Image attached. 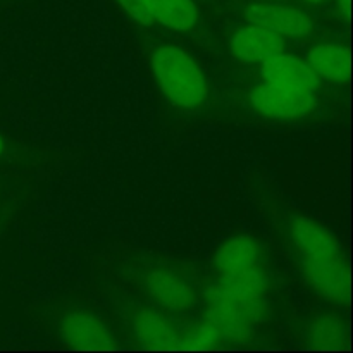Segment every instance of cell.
<instances>
[{"mask_svg":"<svg viewBox=\"0 0 353 353\" xmlns=\"http://www.w3.org/2000/svg\"><path fill=\"white\" fill-rule=\"evenodd\" d=\"M152 71L162 93L174 105L195 109L207 99V79L196 62L185 50L161 47L152 54Z\"/></svg>","mask_w":353,"mask_h":353,"instance_id":"cell-1","label":"cell"},{"mask_svg":"<svg viewBox=\"0 0 353 353\" xmlns=\"http://www.w3.org/2000/svg\"><path fill=\"white\" fill-rule=\"evenodd\" d=\"M219 295H223L228 302L247 314L254 324L261 323L265 314V290H268V278L257 268H248L243 271L223 274V278L212 285Z\"/></svg>","mask_w":353,"mask_h":353,"instance_id":"cell-2","label":"cell"},{"mask_svg":"<svg viewBox=\"0 0 353 353\" xmlns=\"http://www.w3.org/2000/svg\"><path fill=\"white\" fill-rule=\"evenodd\" d=\"M250 102L259 112L268 117L296 119L314 109L316 97L309 90L265 81L264 85H259L252 90Z\"/></svg>","mask_w":353,"mask_h":353,"instance_id":"cell-3","label":"cell"},{"mask_svg":"<svg viewBox=\"0 0 353 353\" xmlns=\"http://www.w3.org/2000/svg\"><path fill=\"white\" fill-rule=\"evenodd\" d=\"M303 271L310 285L331 302L348 299V269L341 255H316L302 257Z\"/></svg>","mask_w":353,"mask_h":353,"instance_id":"cell-4","label":"cell"},{"mask_svg":"<svg viewBox=\"0 0 353 353\" xmlns=\"http://www.w3.org/2000/svg\"><path fill=\"white\" fill-rule=\"evenodd\" d=\"M230 48L240 61L265 62L285 50V40L281 34L268 28L250 24L234 31L230 40Z\"/></svg>","mask_w":353,"mask_h":353,"instance_id":"cell-5","label":"cell"},{"mask_svg":"<svg viewBox=\"0 0 353 353\" xmlns=\"http://www.w3.org/2000/svg\"><path fill=\"white\" fill-rule=\"evenodd\" d=\"M247 19L281 37H305L312 30V23L302 10L288 6H252L247 10Z\"/></svg>","mask_w":353,"mask_h":353,"instance_id":"cell-6","label":"cell"},{"mask_svg":"<svg viewBox=\"0 0 353 353\" xmlns=\"http://www.w3.org/2000/svg\"><path fill=\"white\" fill-rule=\"evenodd\" d=\"M62 340L79 350H110L114 340L109 330L97 317L88 314H71L62 321Z\"/></svg>","mask_w":353,"mask_h":353,"instance_id":"cell-7","label":"cell"},{"mask_svg":"<svg viewBox=\"0 0 353 353\" xmlns=\"http://www.w3.org/2000/svg\"><path fill=\"white\" fill-rule=\"evenodd\" d=\"M207 302H209L207 323L219 331L223 340L240 341L250 334L254 321L233 303L228 302L224 296H221L212 286L207 290Z\"/></svg>","mask_w":353,"mask_h":353,"instance_id":"cell-8","label":"cell"},{"mask_svg":"<svg viewBox=\"0 0 353 353\" xmlns=\"http://www.w3.org/2000/svg\"><path fill=\"white\" fill-rule=\"evenodd\" d=\"M262 76L269 83L296 86V88L316 92L319 88V76L314 72L309 62L288 54H278L268 59L262 65Z\"/></svg>","mask_w":353,"mask_h":353,"instance_id":"cell-9","label":"cell"},{"mask_svg":"<svg viewBox=\"0 0 353 353\" xmlns=\"http://www.w3.org/2000/svg\"><path fill=\"white\" fill-rule=\"evenodd\" d=\"M290 234L295 243L300 257H316V255H341V247L336 238L321 224L295 217L290 226Z\"/></svg>","mask_w":353,"mask_h":353,"instance_id":"cell-10","label":"cell"},{"mask_svg":"<svg viewBox=\"0 0 353 353\" xmlns=\"http://www.w3.org/2000/svg\"><path fill=\"white\" fill-rule=\"evenodd\" d=\"M147 288L157 303L165 309L183 312L195 302L192 288L179 276L169 271H154L147 278Z\"/></svg>","mask_w":353,"mask_h":353,"instance_id":"cell-11","label":"cell"},{"mask_svg":"<svg viewBox=\"0 0 353 353\" xmlns=\"http://www.w3.org/2000/svg\"><path fill=\"white\" fill-rule=\"evenodd\" d=\"M133 331L147 348L174 350L181 348V336L169 326L168 321L150 310H141L133 319Z\"/></svg>","mask_w":353,"mask_h":353,"instance_id":"cell-12","label":"cell"},{"mask_svg":"<svg viewBox=\"0 0 353 353\" xmlns=\"http://www.w3.org/2000/svg\"><path fill=\"white\" fill-rule=\"evenodd\" d=\"M309 65L317 76L330 81L350 78V52L338 43H321L310 50Z\"/></svg>","mask_w":353,"mask_h":353,"instance_id":"cell-13","label":"cell"},{"mask_svg":"<svg viewBox=\"0 0 353 353\" xmlns=\"http://www.w3.org/2000/svg\"><path fill=\"white\" fill-rule=\"evenodd\" d=\"M259 261V245L248 236L226 241L216 254V265L223 274L254 268Z\"/></svg>","mask_w":353,"mask_h":353,"instance_id":"cell-14","label":"cell"},{"mask_svg":"<svg viewBox=\"0 0 353 353\" xmlns=\"http://www.w3.org/2000/svg\"><path fill=\"white\" fill-rule=\"evenodd\" d=\"M148 6L154 19L176 31L192 30L199 19L192 0H148Z\"/></svg>","mask_w":353,"mask_h":353,"instance_id":"cell-15","label":"cell"},{"mask_svg":"<svg viewBox=\"0 0 353 353\" xmlns=\"http://www.w3.org/2000/svg\"><path fill=\"white\" fill-rule=\"evenodd\" d=\"M347 333L343 324L334 317H319L309 326V341L314 348L333 350L343 345Z\"/></svg>","mask_w":353,"mask_h":353,"instance_id":"cell-16","label":"cell"},{"mask_svg":"<svg viewBox=\"0 0 353 353\" xmlns=\"http://www.w3.org/2000/svg\"><path fill=\"white\" fill-rule=\"evenodd\" d=\"M223 340L219 331L212 326V324H203V326L195 327V330L188 331L185 336H181V348H188V350H205V348L217 347V343Z\"/></svg>","mask_w":353,"mask_h":353,"instance_id":"cell-17","label":"cell"},{"mask_svg":"<svg viewBox=\"0 0 353 353\" xmlns=\"http://www.w3.org/2000/svg\"><path fill=\"white\" fill-rule=\"evenodd\" d=\"M117 2H119L121 6H123V9L126 10L134 21H138V23L145 24V26L154 23V16H152L148 0H117Z\"/></svg>","mask_w":353,"mask_h":353,"instance_id":"cell-18","label":"cell"},{"mask_svg":"<svg viewBox=\"0 0 353 353\" xmlns=\"http://www.w3.org/2000/svg\"><path fill=\"white\" fill-rule=\"evenodd\" d=\"M343 10L348 16V12H350V0H343Z\"/></svg>","mask_w":353,"mask_h":353,"instance_id":"cell-19","label":"cell"},{"mask_svg":"<svg viewBox=\"0 0 353 353\" xmlns=\"http://www.w3.org/2000/svg\"><path fill=\"white\" fill-rule=\"evenodd\" d=\"M305 2H309V3H321V2H324V0H305Z\"/></svg>","mask_w":353,"mask_h":353,"instance_id":"cell-20","label":"cell"},{"mask_svg":"<svg viewBox=\"0 0 353 353\" xmlns=\"http://www.w3.org/2000/svg\"><path fill=\"white\" fill-rule=\"evenodd\" d=\"M0 154H2V138H0Z\"/></svg>","mask_w":353,"mask_h":353,"instance_id":"cell-21","label":"cell"}]
</instances>
